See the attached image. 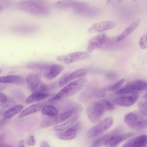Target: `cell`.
<instances>
[{
	"label": "cell",
	"instance_id": "cell-15",
	"mask_svg": "<svg viewBox=\"0 0 147 147\" xmlns=\"http://www.w3.org/2000/svg\"><path fill=\"white\" fill-rule=\"evenodd\" d=\"M138 94L135 93L129 96L116 98L113 100L114 103L119 106L124 107L130 106L135 103L138 97Z\"/></svg>",
	"mask_w": 147,
	"mask_h": 147
},
{
	"label": "cell",
	"instance_id": "cell-38",
	"mask_svg": "<svg viewBox=\"0 0 147 147\" xmlns=\"http://www.w3.org/2000/svg\"><path fill=\"white\" fill-rule=\"evenodd\" d=\"M0 147H11L7 144H2L0 145Z\"/></svg>",
	"mask_w": 147,
	"mask_h": 147
},
{
	"label": "cell",
	"instance_id": "cell-31",
	"mask_svg": "<svg viewBox=\"0 0 147 147\" xmlns=\"http://www.w3.org/2000/svg\"><path fill=\"white\" fill-rule=\"evenodd\" d=\"M147 35L146 33L143 34L140 37L139 42V44L140 48L142 50L146 49L147 47Z\"/></svg>",
	"mask_w": 147,
	"mask_h": 147
},
{
	"label": "cell",
	"instance_id": "cell-13",
	"mask_svg": "<svg viewBox=\"0 0 147 147\" xmlns=\"http://www.w3.org/2000/svg\"><path fill=\"white\" fill-rule=\"evenodd\" d=\"M116 25L115 22L111 21L96 23L90 27L88 32L90 34L102 32L113 28Z\"/></svg>",
	"mask_w": 147,
	"mask_h": 147
},
{
	"label": "cell",
	"instance_id": "cell-11",
	"mask_svg": "<svg viewBox=\"0 0 147 147\" xmlns=\"http://www.w3.org/2000/svg\"><path fill=\"white\" fill-rule=\"evenodd\" d=\"M81 123L78 121L69 127L64 130L57 133V137L59 139L64 140H72L76 136L77 132L80 128Z\"/></svg>",
	"mask_w": 147,
	"mask_h": 147
},
{
	"label": "cell",
	"instance_id": "cell-7",
	"mask_svg": "<svg viewBox=\"0 0 147 147\" xmlns=\"http://www.w3.org/2000/svg\"><path fill=\"white\" fill-rule=\"evenodd\" d=\"M147 83L141 80H136L130 82L116 92L118 94H127L135 92L144 89L146 86Z\"/></svg>",
	"mask_w": 147,
	"mask_h": 147
},
{
	"label": "cell",
	"instance_id": "cell-5",
	"mask_svg": "<svg viewBox=\"0 0 147 147\" xmlns=\"http://www.w3.org/2000/svg\"><path fill=\"white\" fill-rule=\"evenodd\" d=\"M113 120L111 117L106 118L98 123L91 127L87 132V136L89 138L96 137L107 130L112 125Z\"/></svg>",
	"mask_w": 147,
	"mask_h": 147
},
{
	"label": "cell",
	"instance_id": "cell-2",
	"mask_svg": "<svg viewBox=\"0 0 147 147\" xmlns=\"http://www.w3.org/2000/svg\"><path fill=\"white\" fill-rule=\"evenodd\" d=\"M87 81L86 78H82L72 82L63 88L49 101H59L74 95L82 89Z\"/></svg>",
	"mask_w": 147,
	"mask_h": 147
},
{
	"label": "cell",
	"instance_id": "cell-22",
	"mask_svg": "<svg viewBox=\"0 0 147 147\" xmlns=\"http://www.w3.org/2000/svg\"><path fill=\"white\" fill-rule=\"evenodd\" d=\"M64 69V67L61 65L52 64L49 71L45 74L44 76L49 79H53L61 73Z\"/></svg>",
	"mask_w": 147,
	"mask_h": 147
},
{
	"label": "cell",
	"instance_id": "cell-29",
	"mask_svg": "<svg viewBox=\"0 0 147 147\" xmlns=\"http://www.w3.org/2000/svg\"><path fill=\"white\" fill-rule=\"evenodd\" d=\"M52 64L43 63H32L27 65L29 68L38 70L45 71L49 70Z\"/></svg>",
	"mask_w": 147,
	"mask_h": 147
},
{
	"label": "cell",
	"instance_id": "cell-27",
	"mask_svg": "<svg viewBox=\"0 0 147 147\" xmlns=\"http://www.w3.org/2000/svg\"><path fill=\"white\" fill-rule=\"evenodd\" d=\"M79 115H74L70 120L66 122L55 126L54 128V130L58 131H62L65 130L69 127L78 119Z\"/></svg>",
	"mask_w": 147,
	"mask_h": 147
},
{
	"label": "cell",
	"instance_id": "cell-3",
	"mask_svg": "<svg viewBox=\"0 0 147 147\" xmlns=\"http://www.w3.org/2000/svg\"><path fill=\"white\" fill-rule=\"evenodd\" d=\"M17 6L19 9L35 15H45L49 12L48 7L45 5L34 1H21L18 2Z\"/></svg>",
	"mask_w": 147,
	"mask_h": 147
},
{
	"label": "cell",
	"instance_id": "cell-23",
	"mask_svg": "<svg viewBox=\"0 0 147 147\" xmlns=\"http://www.w3.org/2000/svg\"><path fill=\"white\" fill-rule=\"evenodd\" d=\"M16 104L15 99L5 94L0 92V106L3 108L13 107Z\"/></svg>",
	"mask_w": 147,
	"mask_h": 147
},
{
	"label": "cell",
	"instance_id": "cell-32",
	"mask_svg": "<svg viewBox=\"0 0 147 147\" xmlns=\"http://www.w3.org/2000/svg\"><path fill=\"white\" fill-rule=\"evenodd\" d=\"M139 112L142 115L147 117V102L140 101L138 103Z\"/></svg>",
	"mask_w": 147,
	"mask_h": 147
},
{
	"label": "cell",
	"instance_id": "cell-30",
	"mask_svg": "<svg viewBox=\"0 0 147 147\" xmlns=\"http://www.w3.org/2000/svg\"><path fill=\"white\" fill-rule=\"evenodd\" d=\"M124 82V80L122 79L117 82L109 86L106 87L104 88L105 90L108 91H115L119 88L123 84Z\"/></svg>",
	"mask_w": 147,
	"mask_h": 147
},
{
	"label": "cell",
	"instance_id": "cell-36",
	"mask_svg": "<svg viewBox=\"0 0 147 147\" xmlns=\"http://www.w3.org/2000/svg\"><path fill=\"white\" fill-rule=\"evenodd\" d=\"M18 147H25L23 140H21L20 141L19 143Z\"/></svg>",
	"mask_w": 147,
	"mask_h": 147
},
{
	"label": "cell",
	"instance_id": "cell-10",
	"mask_svg": "<svg viewBox=\"0 0 147 147\" xmlns=\"http://www.w3.org/2000/svg\"><path fill=\"white\" fill-rule=\"evenodd\" d=\"M109 38L104 34L97 35L90 39L88 43L87 50L90 53L95 49L99 48L103 45L109 43Z\"/></svg>",
	"mask_w": 147,
	"mask_h": 147
},
{
	"label": "cell",
	"instance_id": "cell-6",
	"mask_svg": "<svg viewBox=\"0 0 147 147\" xmlns=\"http://www.w3.org/2000/svg\"><path fill=\"white\" fill-rule=\"evenodd\" d=\"M26 80L29 89L33 93H45L47 91V86L37 74L29 73L27 76Z\"/></svg>",
	"mask_w": 147,
	"mask_h": 147
},
{
	"label": "cell",
	"instance_id": "cell-12",
	"mask_svg": "<svg viewBox=\"0 0 147 147\" xmlns=\"http://www.w3.org/2000/svg\"><path fill=\"white\" fill-rule=\"evenodd\" d=\"M133 133L121 134L116 129L114 133L111 136L105 146L106 147H116L122 142L132 136Z\"/></svg>",
	"mask_w": 147,
	"mask_h": 147
},
{
	"label": "cell",
	"instance_id": "cell-19",
	"mask_svg": "<svg viewBox=\"0 0 147 147\" xmlns=\"http://www.w3.org/2000/svg\"><path fill=\"white\" fill-rule=\"evenodd\" d=\"M86 92L85 98L87 99L101 98L104 97L105 94V90L104 89L97 88H89Z\"/></svg>",
	"mask_w": 147,
	"mask_h": 147
},
{
	"label": "cell",
	"instance_id": "cell-25",
	"mask_svg": "<svg viewBox=\"0 0 147 147\" xmlns=\"http://www.w3.org/2000/svg\"><path fill=\"white\" fill-rule=\"evenodd\" d=\"M115 130L116 129L113 130L96 139L92 144L91 147H100L102 145H105Z\"/></svg>",
	"mask_w": 147,
	"mask_h": 147
},
{
	"label": "cell",
	"instance_id": "cell-37",
	"mask_svg": "<svg viewBox=\"0 0 147 147\" xmlns=\"http://www.w3.org/2000/svg\"><path fill=\"white\" fill-rule=\"evenodd\" d=\"M4 139V136L3 134L0 135V145L2 144Z\"/></svg>",
	"mask_w": 147,
	"mask_h": 147
},
{
	"label": "cell",
	"instance_id": "cell-1",
	"mask_svg": "<svg viewBox=\"0 0 147 147\" xmlns=\"http://www.w3.org/2000/svg\"><path fill=\"white\" fill-rule=\"evenodd\" d=\"M114 109L113 105L106 100L92 102L87 107V116L90 122L95 123L101 119L106 111H112Z\"/></svg>",
	"mask_w": 147,
	"mask_h": 147
},
{
	"label": "cell",
	"instance_id": "cell-21",
	"mask_svg": "<svg viewBox=\"0 0 147 147\" xmlns=\"http://www.w3.org/2000/svg\"><path fill=\"white\" fill-rule=\"evenodd\" d=\"M81 2L74 0L59 1L55 3L54 6L57 9L73 8L74 9L79 6Z\"/></svg>",
	"mask_w": 147,
	"mask_h": 147
},
{
	"label": "cell",
	"instance_id": "cell-26",
	"mask_svg": "<svg viewBox=\"0 0 147 147\" xmlns=\"http://www.w3.org/2000/svg\"><path fill=\"white\" fill-rule=\"evenodd\" d=\"M24 108L21 105H15L7 110L4 113V118L9 119L16 114L20 112Z\"/></svg>",
	"mask_w": 147,
	"mask_h": 147
},
{
	"label": "cell",
	"instance_id": "cell-18",
	"mask_svg": "<svg viewBox=\"0 0 147 147\" xmlns=\"http://www.w3.org/2000/svg\"><path fill=\"white\" fill-rule=\"evenodd\" d=\"M46 104V102H42L32 105L24 110L19 114L18 117L21 118L38 112Z\"/></svg>",
	"mask_w": 147,
	"mask_h": 147
},
{
	"label": "cell",
	"instance_id": "cell-16",
	"mask_svg": "<svg viewBox=\"0 0 147 147\" xmlns=\"http://www.w3.org/2000/svg\"><path fill=\"white\" fill-rule=\"evenodd\" d=\"M146 136L143 135L130 139L121 147H146Z\"/></svg>",
	"mask_w": 147,
	"mask_h": 147
},
{
	"label": "cell",
	"instance_id": "cell-33",
	"mask_svg": "<svg viewBox=\"0 0 147 147\" xmlns=\"http://www.w3.org/2000/svg\"><path fill=\"white\" fill-rule=\"evenodd\" d=\"M27 143L29 146H33L36 143V141L34 136H31L28 140Z\"/></svg>",
	"mask_w": 147,
	"mask_h": 147
},
{
	"label": "cell",
	"instance_id": "cell-9",
	"mask_svg": "<svg viewBox=\"0 0 147 147\" xmlns=\"http://www.w3.org/2000/svg\"><path fill=\"white\" fill-rule=\"evenodd\" d=\"M89 56L86 52L78 51L68 54L57 57L56 59L58 61L66 64H69L87 58Z\"/></svg>",
	"mask_w": 147,
	"mask_h": 147
},
{
	"label": "cell",
	"instance_id": "cell-34",
	"mask_svg": "<svg viewBox=\"0 0 147 147\" xmlns=\"http://www.w3.org/2000/svg\"><path fill=\"white\" fill-rule=\"evenodd\" d=\"M40 147H50L49 144L45 141H42L41 143Z\"/></svg>",
	"mask_w": 147,
	"mask_h": 147
},
{
	"label": "cell",
	"instance_id": "cell-4",
	"mask_svg": "<svg viewBox=\"0 0 147 147\" xmlns=\"http://www.w3.org/2000/svg\"><path fill=\"white\" fill-rule=\"evenodd\" d=\"M125 122L130 127L137 130H141L147 126L146 117L139 111L129 113L124 117Z\"/></svg>",
	"mask_w": 147,
	"mask_h": 147
},
{
	"label": "cell",
	"instance_id": "cell-17",
	"mask_svg": "<svg viewBox=\"0 0 147 147\" xmlns=\"http://www.w3.org/2000/svg\"><path fill=\"white\" fill-rule=\"evenodd\" d=\"M140 21V19H137L132 22L116 38L118 42L123 40L133 32L138 27Z\"/></svg>",
	"mask_w": 147,
	"mask_h": 147
},
{
	"label": "cell",
	"instance_id": "cell-8",
	"mask_svg": "<svg viewBox=\"0 0 147 147\" xmlns=\"http://www.w3.org/2000/svg\"><path fill=\"white\" fill-rule=\"evenodd\" d=\"M73 113V111L70 110L54 116L44 117L40 126L44 127L56 124L67 119Z\"/></svg>",
	"mask_w": 147,
	"mask_h": 147
},
{
	"label": "cell",
	"instance_id": "cell-14",
	"mask_svg": "<svg viewBox=\"0 0 147 147\" xmlns=\"http://www.w3.org/2000/svg\"><path fill=\"white\" fill-rule=\"evenodd\" d=\"M86 74V71L83 69L77 70L71 73H65L63 75L59 80V86H62L74 79L85 76Z\"/></svg>",
	"mask_w": 147,
	"mask_h": 147
},
{
	"label": "cell",
	"instance_id": "cell-28",
	"mask_svg": "<svg viewBox=\"0 0 147 147\" xmlns=\"http://www.w3.org/2000/svg\"><path fill=\"white\" fill-rule=\"evenodd\" d=\"M41 112L44 115L49 117L57 115L58 111L54 106L50 105H45L41 109Z\"/></svg>",
	"mask_w": 147,
	"mask_h": 147
},
{
	"label": "cell",
	"instance_id": "cell-24",
	"mask_svg": "<svg viewBox=\"0 0 147 147\" xmlns=\"http://www.w3.org/2000/svg\"><path fill=\"white\" fill-rule=\"evenodd\" d=\"M49 96V94L45 93L33 92L26 99V103L29 104L34 102L39 101L46 98Z\"/></svg>",
	"mask_w": 147,
	"mask_h": 147
},
{
	"label": "cell",
	"instance_id": "cell-40",
	"mask_svg": "<svg viewBox=\"0 0 147 147\" xmlns=\"http://www.w3.org/2000/svg\"><path fill=\"white\" fill-rule=\"evenodd\" d=\"M1 70H0V73L1 72Z\"/></svg>",
	"mask_w": 147,
	"mask_h": 147
},
{
	"label": "cell",
	"instance_id": "cell-39",
	"mask_svg": "<svg viewBox=\"0 0 147 147\" xmlns=\"http://www.w3.org/2000/svg\"><path fill=\"white\" fill-rule=\"evenodd\" d=\"M2 10V7L1 5L0 4V12H1Z\"/></svg>",
	"mask_w": 147,
	"mask_h": 147
},
{
	"label": "cell",
	"instance_id": "cell-20",
	"mask_svg": "<svg viewBox=\"0 0 147 147\" xmlns=\"http://www.w3.org/2000/svg\"><path fill=\"white\" fill-rule=\"evenodd\" d=\"M24 81L22 76L18 75H11L0 77V83H3L22 84Z\"/></svg>",
	"mask_w": 147,
	"mask_h": 147
},
{
	"label": "cell",
	"instance_id": "cell-35",
	"mask_svg": "<svg viewBox=\"0 0 147 147\" xmlns=\"http://www.w3.org/2000/svg\"><path fill=\"white\" fill-rule=\"evenodd\" d=\"M7 120V119L4 118L0 120V128L6 123Z\"/></svg>",
	"mask_w": 147,
	"mask_h": 147
}]
</instances>
